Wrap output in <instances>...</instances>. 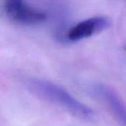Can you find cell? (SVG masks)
Masks as SVG:
<instances>
[{
  "label": "cell",
  "mask_w": 126,
  "mask_h": 126,
  "mask_svg": "<svg viewBox=\"0 0 126 126\" xmlns=\"http://www.w3.org/2000/svg\"><path fill=\"white\" fill-rule=\"evenodd\" d=\"M29 89L40 97L66 110L82 119H90L94 115L91 108L77 100L65 89L51 81L32 78L27 81Z\"/></svg>",
  "instance_id": "obj_1"
},
{
  "label": "cell",
  "mask_w": 126,
  "mask_h": 126,
  "mask_svg": "<svg viewBox=\"0 0 126 126\" xmlns=\"http://www.w3.org/2000/svg\"><path fill=\"white\" fill-rule=\"evenodd\" d=\"M6 17L21 24H37L47 19V15L31 7L24 0H0V18Z\"/></svg>",
  "instance_id": "obj_2"
},
{
  "label": "cell",
  "mask_w": 126,
  "mask_h": 126,
  "mask_svg": "<svg viewBox=\"0 0 126 126\" xmlns=\"http://www.w3.org/2000/svg\"><path fill=\"white\" fill-rule=\"evenodd\" d=\"M111 24V20L106 16L89 18L70 28L66 35V38L69 41H79L103 32L108 29Z\"/></svg>",
  "instance_id": "obj_3"
},
{
  "label": "cell",
  "mask_w": 126,
  "mask_h": 126,
  "mask_svg": "<svg viewBox=\"0 0 126 126\" xmlns=\"http://www.w3.org/2000/svg\"><path fill=\"white\" fill-rule=\"evenodd\" d=\"M93 92L109 108L120 124L126 126V107L119 94L111 87L103 83L95 84Z\"/></svg>",
  "instance_id": "obj_4"
}]
</instances>
